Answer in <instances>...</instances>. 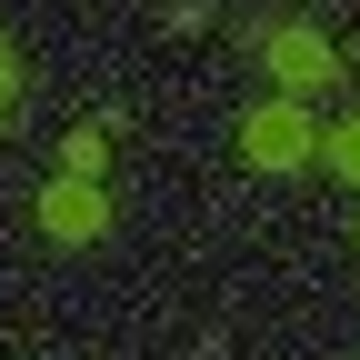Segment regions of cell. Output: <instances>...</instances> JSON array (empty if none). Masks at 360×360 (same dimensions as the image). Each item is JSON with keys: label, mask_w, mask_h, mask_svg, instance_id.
Masks as SVG:
<instances>
[{"label": "cell", "mask_w": 360, "mask_h": 360, "mask_svg": "<svg viewBox=\"0 0 360 360\" xmlns=\"http://www.w3.org/2000/svg\"><path fill=\"white\" fill-rule=\"evenodd\" d=\"M310 150H321V120H310L300 101H260V110L240 120V160H250V170H300Z\"/></svg>", "instance_id": "1"}, {"label": "cell", "mask_w": 360, "mask_h": 360, "mask_svg": "<svg viewBox=\"0 0 360 360\" xmlns=\"http://www.w3.org/2000/svg\"><path fill=\"white\" fill-rule=\"evenodd\" d=\"M40 231H51V240H101L110 231V191L90 170H60L51 191H40Z\"/></svg>", "instance_id": "2"}, {"label": "cell", "mask_w": 360, "mask_h": 360, "mask_svg": "<svg viewBox=\"0 0 360 360\" xmlns=\"http://www.w3.org/2000/svg\"><path fill=\"white\" fill-rule=\"evenodd\" d=\"M260 60L281 70L290 90H330V80H340V51H330L321 30H260Z\"/></svg>", "instance_id": "3"}, {"label": "cell", "mask_w": 360, "mask_h": 360, "mask_svg": "<svg viewBox=\"0 0 360 360\" xmlns=\"http://www.w3.org/2000/svg\"><path fill=\"white\" fill-rule=\"evenodd\" d=\"M60 170H90V180H101L110 170V120H80L70 141H60Z\"/></svg>", "instance_id": "4"}, {"label": "cell", "mask_w": 360, "mask_h": 360, "mask_svg": "<svg viewBox=\"0 0 360 360\" xmlns=\"http://www.w3.org/2000/svg\"><path fill=\"white\" fill-rule=\"evenodd\" d=\"M321 160H330V170H340V180H350V191H360V110H350V120H330V130H321Z\"/></svg>", "instance_id": "5"}, {"label": "cell", "mask_w": 360, "mask_h": 360, "mask_svg": "<svg viewBox=\"0 0 360 360\" xmlns=\"http://www.w3.org/2000/svg\"><path fill=\"white\" fill-rule=\"evenodd\" d=\"M11 90H20V60H11V40H0V110H11Z\"/></svg>", "instance_id": "6"}]
</instances>
